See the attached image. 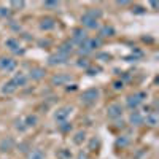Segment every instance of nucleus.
I'll return each instance as SVG.
<instances>
[{"instance_id": "nucleus-11", "label": "nucleus", "mask_w": 159, "mask_h": 159, "mask_svg": "<svg viewBox=\"0 0 159 159\" xmlns=\"http://www.w3.org/2000/svg\"><path fill=\"white\" fill-rule=\"evenodd\" d=\"M67 59H69L67 56H64V54H61V52L57 51L56 54H52V56L49 57V64H52V65H54V64H64V62L67 61Z\"/></svg>"}, {"instance_id": "nucleus-1", "label": "nucleus", "mask_w": 159, "mask_h": 159, "mask_svg": "<svg viewBox=\"0 0 159 159\" xmlns=\"http://www.w3.org/2000/svg\"><path fill=\"white\" fill-rule=\"evenodd\" d=\"M100 16H102L100 10H88L81 16V24L84 25L86 29H97Z\"/></svg>"}, {"instance_id": "nucleus-8", "label": "nucleus", "mask_w": 159, "mask_h": 159, "mask_svg": "<svg viewBox=\"0 0 159 159\" xmlns=\"http://www.w3.org/2000/svg\"><path fill=\"white\" fill-rule=\"evenodd\" d=\"M88 37H86V32L84 30H81V29H78V30H75L73 32V37H72V43H76V45H81L84 40H86Z\"/></svg>"}, {"instance_id": "nucleus-24", "label": "nucleus", "mask_w": 159, "mask_h": 159, "mask_svg": "<svg viewBox=\"0 0 159 159\" xmlns=\"http://www.w3.org/2000/svg\"><path fill=\"white\" fill-rule=\"evenodd\" d=\"M64 80H67V78H65V76H62V75H59V76H54V80H52V81H54V83H62L64 81Z\"/></svg>"}, {"instance_id": "nucleus-12", "label": "nucleus", "mask_w": 159, "mask_h": 159, "mask_svg": "<svg viewBox=\"0 0 159 159\" xmlns=\"http://www.w3.org/2000/svg\"><path fill=\"white\" fill-rule=\"evenodd\" d=\"M54 27H56V22H54V19H51V18H45L42 21V24H40V29H43V30H51Z\"/></svg>"}, {"instance_id": "nucleus-20", "label": "nucleus", "mask_w": 159, "mask_h": 159, "mask_svg": "<svg viewBox=\"0 0 159 159\" xmlns=\"http://www.w3.org/2000/svg\"><path fill=\"white\" fill-rule=\"evenodd\" d=\"M100 35L102 37H111V35H115V29L111 27V25H105V27L100 30Z\"/></svg>"}, {"instance_id": "nucleus-13", "label": "nucleus", "mask_w": 159, "mask_h": 159, "mask_svg": "<svg viewBox=\"0 0 159 159\" xmlns=\"http://www.w3.org/2000/svg\"><path fill=\"white\" fill-rule=\"evenodd\" d=\"M27 159H45V153L42 150H38V148H34V150L29 151Z\"/></svg>"}, {"instance_id": "nucleus-15", "label": "nucleus", "mask_w": 159, "mask_h": 159, "mask_svg": "<svg viewBox=\"0 0 159 159\" xmlns=\"http://www.w3.org/2000/svg\"><path fill=\"white\" fill-rule=\"evenodd\" d=\"M43 76H45V70L43 69L37 67V69H32L30 70V78L32 80H42Z\"/></svg>"}, {"instance_id": "nucleus-18", "label": "nucleus", "mask_w": 159, "mask_h": 159, "mask_svg": "<svg viewBox=\"0 0 159 159\" xmlns=\"http://www.w3.org/2000/svg\"><path fill=\"white\" fill-rule=\"evenodd\" d=\"M16 89H18V88H16V84H15V83H13V81H11V80H10V81H8V83H5V86L2 88V91L5 92V94H13V92H15Z\"/></svg>"}, {"instance_id": "nucleus-22", "label": "nucleus", "mask_w": 159, "mask_h": 159, "mask_svg": "<svg viewBox=\"0 0 159 159\" xmlns=\"http://www.w3.org/2000/svg\"><path fill=\"white\" fill-rule=\"evenodd\" d=\"M13 145H15V142H13L11 139H8V142H7V140H3V142H2L0 148H2V151H8L10 148H13Z\"/></svg>"}, {"instance_id": "nucleus-23", "label": "nucleus", "mask_w": 159, "mask_h": 159, "mask_svg": "<svg viewBox=\"0 0 159 159\" xmlns=\"http://www.w3.org/2000/svg\"><path fill=\"white\" fill-rule=\"evenodd\" d=\"M59 129H61L62 132H67V130H70V129H72V124H70L69 121H64V123H61V124H59Z\"/></svg>"}, {"instance_id": "nucleus-28", "label": "nucleus", "mask_w": 159, "mask_h": 159, "mask_svg": "<svg viewBox=\"0 0 159 159\" xmlns=\"http://www.w3.org/2000/svg\"><path fill=\"white\" fill-rule=\"evenodd\" d=\"M78 159H88V154H83V153H80Z\"/></svg>"}, {"instance_id": "nucleus-25", "label": "nucleus", "mask_w": 159, "mask_h": 159, "mask_svg": "<svg viewBox=\"0 0 159 159\" xmlns=\"http://www.w3.org/2000/svg\"><path fill=\"white\" fill-rule=\"evenodd\" d=\"M97 145H99V142H97L96 139H92V140H91V145H89V150L92 151V148H94V147H97Z\"/></svg>"}, {"instance_id": "nucleus-10", "label": "nucleus", "mask_w": 159, "mask_h": 159, "mask_svg": "<svg viewBox=\"0 0 159 159\" xmlns=\"http://www.w3.org/2000/svg\"><path fill=\"white\" fill-rule=\"evenodd\" d=\"M11 81L16 84V88H19V86H25V84H27V76L19 72V73H16L15 76H13Z\"/></svg>"}, {"instance_id": "nucleus-5", "label": "nucleus", "mask_w": 159, "mask_h": 159, "mask_svg": "<svg viewBox=\"0 0 159 159\" xmlns=\"http://www.w3.org/2000/svg\"><path fill=\"white\" fill-rule=\"evenodd\" d=\"M107 115L110 119H118V118H121L123 115V107L119 103H111L110 107L107 108Z\"/></svg>"}, {"instance_id": "nucleus-3", "label": "nucleus", "mask_w": 159, "mask_h": 159, "mask_svg": "<svg viewBox=\"0 0 159 159\" xmlns=\"http://www.w3.org/2000/svg\"><path fill=\"white\" fill-rule=\"evenodd\" d=\"M145 97H147V94H145V92H137V94H134V96H129V97H127V100H126L127 108L135 110V108L139 107V105L145 100Z\"/></svg>"}, {"instance_id": "nucleus-7", "label": "nucleus", "mask_w": 159, "mask_h": 159, "mask_svg": "<svg viewBox=\"0 0 159 159\" xmlns=\"http://www.w3.org/2000/svg\"><path fill=\"white\" fill-rule=\"evenodd\" d=\"M70 111H72V108H70V107H62V108H59V110L56 111L54 119H56V121H59V123L67 121V118H69Z\"/></svg>"}, {"instance_id": "nucleus-19", "label": "nucleus", "mask_w": 159, "mask_h": 159, "mask_svg": "<svg viewBox=\"0 0 159 159\" xmlns=\"http://www.w3.org/2000/svg\"><path fill=\"white\" fill-rule=\"evenodd\" d=\"M56 156H57V159H70V157H72V153H70L69 150L62 148V150H59V151L56 153Z\"/></svg>"}, {"instance_id": "nucleus-9", "label": "nucleus", "mask_w": 159, "mask_h": 159, "mask_svg": "<svg viewBox=\"0 0 159 159\" xmlns=\"http://www.w3.org/2000/svg\"><path fill=\"white\" fill-rule=\"evenodd\" d=\"M143 115L140 113V111H137V110H134L130 113V116H129V121L132 123V124H135V126H140V124H143Z\"/></svg>"}, {"instance_id": "nucleus-2", "label": "nucleus", "mask_w": 159, "mask_h": 159, "mask_svg": "<svg viewBox=\"0 0 159 159\" xmlns=\"http://www.w3.org/2000/svg\"><path fill=\"white\" fill-rule=\"evenodd\" d=\"M99 45H100V40H96V38H86L84 42L80 45V52H81V54H89V52H92Z\"/></svg>"}, {"instance_id": "nucleus-4", "label": "nucleus", "mask_w": 159, "mask_h": 159, "mask_svg": "<svg viewBox=\"0 0 159 159\" xmlns=\"http://www.w3.org/2000/svg\"><path fill=\"white\" fill-rule=\"evenodd\" d=\"M97 97H99V89L91 88V89L84 91L83 94H81V102L86 103V105H92V103H96Z\"/></svg>"}, {"instance_id": "nucleus-6", "label": "nucleus", "mask_w": 159, "mask_h": 159, "mask_svg": "<svg viewBox=\"0 0 159 159\" xmlns=\"http://www.w3.org/2000/svg\"><path fill=\"white\" fill-rule=\"evenodd\" d=\"M16 67V61L11 59V57H0V69L2 70H7V72H11L15 70Z\"/></svg>"}, {"instance_id": "nucleus-26", "label": "nucleus", "mask_w": 159, "mask_h": 159, "mask_svg": "<svg viewBox=\"0 0 159 159\" xmlns=\"http://www.w3.org/2000/svg\"><path fill=\"white\" fill-rule=\"evenodd\" d=\"M8 15H10L8 8H0V16H8Z\"/></svg>"}, {"instance_id": "nucleus-16", "label": "nucleus", "mask_w": 159, "mask_h": 159, "mask_svg": "<svg viewBox=\"0 0 159 159\" xmlns=\"http://www.w3.org/2000/svg\"><path fill=\"white\" fill-rule=\"evenodd\" d=\"M5 45H7V46H8V48H10L11 51H15V52H19V49H18V48H19V42H18V40H15V38H8Z\"/></svg>"}, {"instance_id": "nucleus-21", "label": "nucleus", "mask_w": 159, "mask_h": 159, "mask_svg": "<svg viewBox=\"0 0 159 159\" xmlns=\"http://www.w3.org/2000/svg\"><path fill=\"white\" fill-rule=\"evenodd\" d=\"M84 139H86V132L80 130V132H76V135H75L73 142H75L76 145H81V142H84Z\"/></svg>"}, {"instance_id": "nucleus-17", "label": "nucleus", "mask_w": 159, "mask_h": 159, "mask_svg": "<svg viewBox=\"0 0 159 159\" xmlns=\"http://www.w3.org/2000/svg\"><path fill=\"white\" fill-rule=\"evenodd\" d=\"M37 123H38V118L35 116V115H29V116H25V127H34V126H37Z\"/></svg>"}, {"instance_id": "nucleus-27", "label": "nucleus", "mask_w": 159, "mask_h": 159, "mask_svg": "<svg viewBox=\"0 0 159 159\" xmlns=\"http://www.w3.org/2000/svg\"><path fill=\"white\" fill-rule=\"evenodd\" d=\"M83 62H78V65L80 67H88V62H86V59H81Z\"/></svg>"}, {"instance_id": "nucleus-14", "label": "nucleus", "mask_w": 159, "mask_h": 159, "mask_svg": "<svg viewBox=\"0 0 159 159\" xmlns=\"http://www.w3.org/2000/svg\"><path fill=\"white\" fill-rule=\"evenodd\" d=\"M143 121H147V124H150V126H156L157 124V113L156 111H150Z\"/></svg>"}]
</instances>
